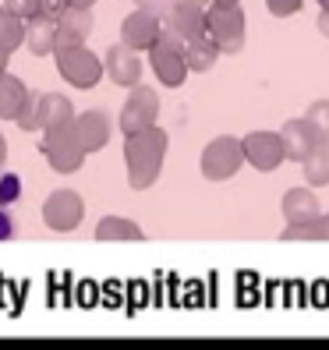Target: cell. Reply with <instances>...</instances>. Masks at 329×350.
<instances>
[{
  "label": "cell",
  "mask_w": 329,
  "mask_h": 350,
  "mask_svg": "<svg viewBox=\"0 0 329 350\" xmlns=\"http://www.w3.org/2000/svg\"><path fill=\"white\" fill-rule=\"evenodd\" d=\"M170 149V135L159 124L142 128L135 135H124V167L131 191H149L163 174V159Z\"/></svg>",
  "instance_id": "obj_1"
},
{
  "label": "cell",
  "mask_w": 329,
  "mask_h": 350,
  "mask_svg": "<svg viewBox=\"0 0 329 350\" xmlns=\"http://www.w3.org/2000/svg\"><path fill=\"white\" fill-rule=\"evenodd\" d=\"M205 32L216 39L220 53H241L248 43V18L241 0H209L205 4Z\"/></svg>",
  "instance_id": "obj_2"
},
{
  "label": "cell",
  "mask_w": 329,
  "mask_h": 350,
  "mask_svg": "<svg viewBox=\"0 0 329 350\" xmlns=\"http://www.w3.org/2000/svg\"><path fill=\"white\" fill-rule=\"evenodd\" d=\"M149 53V68L156 75L159 85L167 89H181L184 78H188V60H184V39H177L167 25H163L159 39L146 50Z\"/></svg>",
  "instance_id": "obj_3"
},
{
  "label": "cell",
  "mask_w": 329,
  "mask_h": 350,
  "mask_svg": "<svg viewBox=\"0 0 329 350\" xmlns=\"http://www.w3.org/2000/svg\"><path fill=\"white\" fill-rule=\"evenodd\" d=\"M53 60H57V75L64 78L71 89L89 92L103 81V57H96L85 43L68 46V50H53Z\"/></svg>",
  "instance_id": "obj_4"
},
{
  "label": "cell",
  "mask_w": 329,
  "mask_h": 350,
  "mask_svg": "<svg viewBox=\"0 0 329 350\" xmlns=\"http://www.w3.org/2000/svg\"><path fill=\"white\" fill-rule=\"evenodd\" d=\"M244 167V152H241V138H234V135H220V138H213L209 146L202 149V156H198V170H202V177L205 180H231L237 170Z\"/></svg>",
  "instance_id": "obj_5"
},
{
  "label": "cell",
  "mask_w": 329,
  "mask_h": 350,
  "mask_svg": "<svg viewBox=\"0 0 329 350\" xmlns=\"http://www.w3.org/2000/svg\"><path fill=\"white\" fill-rule=\"evenodd\" d=\"M156 120H159V92L138 81V85L128 89V99L117 113V128L120 135H135L142 128H153Z\"/></svg>",
  "instance_id": "obj_6"
},
{
  "label": "cell",
  "mask_w": 329,
  "mask_h": 350,
  "mask_svg": "<svg viewBox=\"0 0 329 350\" xmlns=\"http://www.w3.org/2000/svg\"><path fill=\"white\" fill-rule=\"evenodd\" d=\"M39 135H43L39 149H43V156H47V163H50V170H57V174H75V170H81V163H85V149L78 146V138H75L71 124L39 131Z\"/></svg>",
  "instance_id": "obj_7"
},
{
  "label": "cell",
  "mask_w": 329,
  "mask_h": 350,
  "mask_svg": "<svg viewBox=\"0 0 329 350\" xmlns=\"http://www.w3.org/2000/svg\"><path fill=\"white\" fill-rule=\"evenodd\" d=\"M85 219V202L75 188H57L43 202V223L53 234H71L78 230V223Z\"/></svg>",
  "instance_id": "obj_8"
},
{
  "label": "cell",
  "mask_w": 329,
  "mask_h": 350,
  "mask_svg": "<svg viewBox=\"0 0 329 350\" xmlns=\"http://www.w3.org/2000/svg\"><path fill=\"white\" fill-rule=\"evenodd\" d=\"M241 152H244V163H248V167H255L259 174L280 170V163L287 159V156H283L280 131H248V135L241 138Z\"/></svg>",
  "instance_id": "obj_9"
},
{
  "label": "cell",
  "mask_w": 329,
  "mask_h": 350,
  "mask_svg": "<svg viewBox=\"0 0 329 350\" xmlns=\"http://www.w3.org/2000/svg\"><path fill=\"white\" fill-rule=\"evenodd\" d=\"M71 131H75V138H78V146L85 149V156H92V152H103V149L110 146L114 120L103 113V110H81V113H75V120H71Z\"/></svg>",
  "instance_id": "obj_10"
},
{
  "label": "cell",
  "mask_w": 329,
  "mask_h": 350,
  "mask_svg": "<svg viewBox=\"0 0 329 350\" xmlns=\"http://www.w3.org/2000/svg\"><path fill=\"white\" fill-rule=\"evenodd\" d=\"M92 25H96L92 8H75V4H68L64 11L57 14L53 50H68V46H81V43H89Z\"/></svg>",
  "instance_id": "obj_11"
},
{
  "label": "cell",
  "mask_w": 329,
  "mask_h": 350,
  "mask_svg": "<svg viewBox=\"0 0 329 350\" xmlns=\"http://www.w3.org/2000/svg\"><path fill=\"white\" fill-rule=\"evenodd\" d=\"M159 32H163L159 14L149 11V8H138V11H131L124 22H120V43L131 46V50H138V53H146L156 39H159Z\"/></svg>",
  "instance_id": "obj_12"
},
{
  "label": "cell",
  "mask_w": 329,
  "mask_h": 350,
  "mask_svg": "<svg viewBox=\"0 0 329 350\" xmlns=\"http://www.w3.org/2000/svg\"><path fill=\"white\" fill-rule=\"evenodd\" d=\"M103 75H107L114 85L120 89H131L142 81V57L138 50L124 46V43H114L107 53H103Z\"/></svg>",
  "instance_id": "obj_13"
},
{
  "label": "cell",
  "mask_w": 329,
  "mask_h": 350,
  "mask_svg": "<svg viewBox=\"0 0 329 350\" xmlns=\"http://www.w3.org/2000/svg\"><path fill=\"white\" fill-rule=\"evenodd\" d=\"M280 142H283V156L291 159V163H304L308 156L315 152V146H319V131L308 124L304 117H291L287 124L280 128Z\"/></svg>",
  "instance_id": "obj_14"
},
{
  "label": "cell",
  "mask_w": 329,
  "mask_h": 350,
  "mask_svg": "<svg viewBox=\"0 0 329 350\" xmlns=\"http://www.w3.org/2000/svg\"><path fill=\"white\" fill-rule=\"evenodd\" d=\"M163 25H167L177 39L188 43V39H195V36L205 32V8L202 4H192V0H174Z\"/></svg>",
  "instance_id": "obj_15"
},
{
  "label": "cell",
  "mask_w": 329,
  "mask_h": 350,
  "mask_svg": "<svg viewBox=\"0 0 329 350\" xmlns=\"http://www.w3.org/2000/svg\"><path fill=\"white\" fill-rule=\"evenodd\" d=\"M75 103L60 92H39V131H50V128H64L75 120Z\"/></svg>",
  "instance_id": "obj_16"
},
{
  "label": "cell",
  "mask_w": 329,
  "mask_h": 350,
  "mask_svg": "<svg viewBox=\"0 0 329 350\" xmlns=\"http://www.w3.org/2000/svg\"><path fill=\"white\" fill-rule=\"evenodd\" d=\"M283 219L287 223H308V219H315L322 209H319V195L312 184H304V188H291L283 195Z\"/></svg>",
  "instance_id": "obj_17"
},
{
  "label": "cell",
  "mask_w": 329,
  "mask_h": 350,
  "mask_svg": "<svg viewBox=\"0 0 329 350\" xmlns=\"http://www.w3.org/2000/svg\"><path fill=\"white\" fill-rule=\"evenodd\" d=\"M53 32H57V22L47 14H29L25 18V50L32 57H50L53 53Z\"/></svg>",
  "instance_id": "obj_18"
},
{
  "label": "cell",
  "mask_w": 329,
  "mask_h": 350,
  "mask_svg": "<svg viewBox=\"0 0 329 350\" xmlns=\"http://www.w3.org/2000/svg\"><path fill=\"white\" fill-rule=\"evenodd\" d=\"M29 85L18 75H11V71H0V117L4 120H14L18 117V110H22V103L29 99Z\"/></svg>",
  "instance_id": "obj_19"
},
{
  "label": "cell",
  "mask_w": 329,
  "mask_h": 350,
  "mask_svg": "<svg viewBox=\"0 0 329 350\" xmlns=\"http://www.w3.org/2000/svg\"><path fill=\"white\" fill-rule=\"evenodd\" d=\"M216 57H220V46H216V39L209 32H202V36L184 43V60H188V71H195V75L209 71L216 64Z\"/></svg>",
  "instance_id": "obj_20"
},
{
  "label": "cell",
  "mask_w": 329,
  "mask_h": 350,
  "mask_svg": "<svg viewBox=\"0 0 329 350\" xmlns=\"http://www.w3.org/2000/svg\"><path fill=\"white\" fill-rule=\"evenodd\" d=\"M146 230L128 216H103L96 223V241H142Z\"/></svg>",
  "instance_id": "obj_21"
},
{
  "label": "cell",
  "mask_w": 329,
  "mask_h": 350,
  "mask_svg": "<svg viewBox=\"0 0 329 350\" xmlns=\"http://www.w3.org/2000/svg\"><path fill=\"white\" fill-rule=\"evenodd\" d=\"M280 237L283 241H329V213H319L308 223H287V230Z\"/></svg>",
  "instance_id": "obj_22"
},
{
  "label": "cell",
  "mask_w": 329,
  "mask_h": 350,
  "mask_svg": "<svg viewBox=\"0 0 329 350\" xmlns=\"http://www.w3.org/2000/svg\"><path fill=\"white\" fill-rule=\"evenodd\" d=\"M301 167H304V180L312 184V188H326L329 184V142H319L315 152L308 156Z\"/></svg>",
  "instance_id": "obj_23"
},
{
  "label": "cell",
  "mask_w": 329,
  "mask_h": 350,
  "mask_svg": "<svg viewBox=\"0 0 329 350\" xmlns=\"http://www.w3.org/2000/svg\"><path fill=\"white\" fill-rule=\"evenodd\" d=\"M14 124L25 135H39V92H29V99L22 103V110L14 117Z\"/></svg>",
  "instance_id": "obj_24"
},
{
  "label": "cell",
  "mask_w": 329,
  "mask_h": 350,
  "mask_svg": "<svg viewBox=\"0 0 329 350\" xmlns=\"http://www.w3.org/2000/svg\"><path fill=\"white\" fill-rule=\"evenodd\" d=\"M304 120L319 131L322 142H329V99H315L312 107L304 110Z\"/></svg>",
  "instance_id": "obj_25"
},
{
  "label": "cell",
  "mask_w": 329,
  "mask_h": 350,
  "mask_svg": "<svg viewBox=\"0 0 329 350\" xmlns=\"http://www.w3.org/2000/svg\"><path fill=\"white\" fill-rule=\"evenodd\" d=\"M304 8V0H265V11H269L273 18H291Z\"/></svg>",
  "instance_id": "obj_26"
},
{
  "label": "cell",
  "mask_w": 329,
  "mask_h": 350,
  "mask_svg": "<svg viewBox=\"0 0 329 350\" xmlns=\"http://www.w3.org/2000/svg\"><path fill=\"white\" fill-rule=\"evenodd\" d=\"M0 11L14 14V18H29L36 14V0H0Z\"/></svg>",
  "instance_id": "obj_27"
},
{
  "label": "cell",
  "mask_w": 329,
  "mask_h": 350,
  "mask_svg": "<svg viewBox=\"0 0 329 350\" xmlns=\"http://www.w3.org/2000/svg\"><path fill=\"white\" fill-rule=\"evenodd\" d=\"M18 188H22V184H18V177L4 170V177H0V205H11V202L18 198Z\"/></svg>",
  "instance_id": "obj_28"
},
{
  "label": "cell",
  "mask_w": 329,
  "mask_h": 350,
  "mask_svg": "<svg viewBox=\"0 0 329 350\" xmlns=\"http://www.w3.org/2000/svg\"><path fill=\"white\" fill-rule=\"evenodd\" d=\"M64 8H68V0H39V8H36V11H39V14H47V18H53V22H57V14L64 11Z\"/></svg>",
  "instance_id": "obj_29"
},
{
  "label": "cell",
  "mask_w": 329,
  "mask_h": 350,
  "mask_svg": "<svg viewBox=\"0 0 329 350\" xmlns=\"http://www.w3.org/2000/svg\"><path fill=\"white\" fill-rule=\"evenodd\" d=\"M14 234V226H11V216L8 213H0V237H11Z\"/></svg>",
  "instance_id": "obj_30"
},
{
  "label": "cell",
  "mask_w": 329,
  "mask_h": 350,
  "mask_svg": "<svg viewBox=\"0 0 329 350\" xmlns=\"http://www.w3.org/2000/svg\"><path fill=\"white\" fill-rule=\"evenodd\" d=\"M4 167H8V138L0 135V174H4Z\"/></svg>",
  "instance_id": "obj_31"
},
{
  "label": "cell",
  "mask_w": 329,
  "mask_h": 350,
  "mask_svg": "<svg viewBox=\"0 0 329 350\" xmlns=\"http://www.w3.org/2000/svg\"><path fill=\"white\" fill-rule=\"evenodd\" d=\"M319 32L329 39V11H319Z\"/></svg>",
  "instance_id": "obj_32"
},
{
  "label": "cell",
  "mask_w": 329,
  "mask_h": 350,
  "mask_svg": "<svg viewBox=\"0 0 329 350\" xmlns=\"http://www.w3.org/2000/svg\"><path fill=\"white\" fill-rule=\"evenodd\" d=\"M68 4H75V8H96V0H68Z\"/></svg>",
  "instance_id": "obj_33"
},
{
  "label": "cell",
  "mask_w": 329,
  "mask_h": 350,
  "mask_svg": "<svg viewBox=\"0 0 329 350\" xmlns=\"http://www.w3.org/2000/svg\"><path fill=\"white\" fill-rule=\"evenodd\" d=\"M319 8H322V11H329V0H319Z\"/></svg>",
  "instance_id": "obj_34"
},
{
  "label": "cell",
  "mask_w": 329,
  "mask_h": 350,
  "mask_svg": "<svg viewBox=\"0 0 329 350\" xmlns=\"http://www.w3.org/2000/svg\"><path fill=\"white\" fill-rule=\"evenodd\" d=\"M192 4H202V8H205V4H209V0H192Z\"/></svg>",
  "instance_id": "obj_35"
},
{
  "label": "cell",
  "mask_w": 329,
  "mask_h": 350,
  "mask_svg": "<svg viewBox=\"0 0 329 350\" xmlns=\"http://www.w3.org/2000/svg\"><path fill=\"white\" fill-rule=\"evenodd\" d=\"M36 8H39V0H36Z\"/></svg>",
  "instance_id": "obj_36"
}]
</instances>
